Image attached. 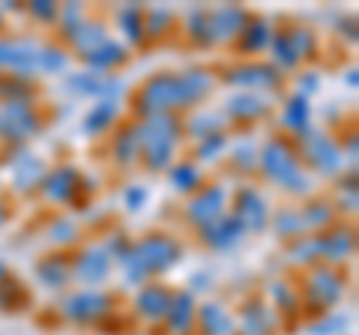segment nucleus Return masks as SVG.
I'll use <instances>...</instances> for the list:
<instances>
[{"label": "nucleus", "instance_id": "bb28decb", "mask_svg": "<svg viewBox=\"0 0 359 335\" xmlns=\"http://www.w3.org/2000/svg\"><path fill=\"white\" fill-rule=\"evenodd\" d=\"M245 237H249V233H245V228L231 213H222L216 221H210L207 228L198 231V240L204 242L210 252H233Z\"/></svg>", "mask_w": 359, "mask_h": 335}, {"label": "nucleus", "instance_id": "1a4fd4ad", "mask_svg": "<svg viewBox=\"0 0 359 335\" xmlns=\"http://www.w3.org/2000/svg\"><path fill=\"white\" fill-rule=\"evenodd\" d=\"M135 254L141 258L144 270L150 273V278H159V275H168L174 266L183 261V242H180L174 233L168 231H147L144 237L135 240Z\"/></svg>", "mask_w": 359, "mask_h": 335}, {"label": "nucleus", "instance_id": "e2e57ef3", "mask_svg": "<svg viewBox=\"0 0 359 335\" xmlns=\"http://www.w3.org/2000/svg\"><path fill=\"white\" fill-rule=\"evenodd\" d=\"M9 275H13V270H9V266L0 261V282H4V278H9Z\"/></svg>", "mask_w": 359, "mask_h": 335}, {"label": "nucleus", "instance_id": "412c9836", "mask_svg": "<svg viewBox=\"0 0 359 335\" xmlns=\"http://www.w3.org/2000/svg\"><path fill=\"white\" fill-rule=\"evenodd\" d=\"M318 237V245H320V264H332V266H341L353 258L356 252V231L353 225L347 221H335L332 228H327L323 233H314Z\"/></svg>", "mask_w": 359, "mask_h": 335}, {"label": "nucleus", "instance_id": "ddd939ff", "mask_svg": "<svg viewBox=\"0 0 359 335\" xmlns=\"http://www.w3.org/2000/svg\"><path fill=\"white\" fill-rule=\"evenodd\" d=\"M228 200H231L228 186H224L222 180H207L195 195L186 198L183 221L198 233L201 228H207L210 221H216L222 213H228Z\"/></svg>", "mask_w": 359, "mask_h": 335}, {"label": "nucleus", "instance_id": "6e6d98bb", "mask_svg": "<svg viewBox=\"0 0 359 335\" xmlns=\"http://www.w3.org/2000/svg\"><path fill=\"white\" fill-rule=\"evenodd\" d=\"M25 13L36 21V25L54 27V25H57V15H60V4H51V0H36V4H25Z\"/></svg>", "mask_w": 359, "mask_h": 335}, {"label": "nucleus", "instance_id": "c03bdc74", "mask_svg": "<svg viewBox=\"0 0 359 335\" xmlns=\"http://www.w3.org/2000/svg\"><path fill=\"white\" fill-rule=\"evenodd\" d=\"M266 231H273L282 242H290V240H297L306 233V228H302V219H299V210L297 204H282V207H276L273 213H269V228Z\"/></svg>", "mask_w": 359, "mask_h": 335}, {"label": "nucleus", "instance_id": "ea45409f", "mask_svg": "<svg viewBox=\"0 0 359 335\" xmlns=\"http://www.w3.org/2000/svg\"><path fill=\"white\" fill-rule=\"evenodd\" d=\"M0 102L39 105V81L27 75H0Z\"/></svg>", "mask_w": 359, "mask_h": 335}, {"label": "nucleus", "instance_id": "bf43d9fd", "mask_svg": "<svg viewBox=\"0 0 359 335\" xmlns=\"http://www.w3.org/2000/svg\"><path fill=\"white\" fill-rule=\"evenodd\" d=\"M212 282H216V275H212L210 270H198V273H192V278H189L186 290H189L192 296H198V294H210V290H212Z\"/></svg>", "mask_w": 359, "mask_h": 335}, {"label": "nucleus", "instance_id": "3c124183", "mask_svg": "<svg viewBox=\"0 0 359 335\" xmlns=\"http://www.w3.org/2000/svg\"><path fill=\"white\" fill-rule=\"evenodd\" d=\"M90 15V9L84 4H60V15H57V36H60V46L69 42V36L78 30V25Z\"/></svg>", "mask_w": 359, "mask_h": 335}, {"label": "nucleus", "instance_id": "6ab92c4d", "mask_svg": "<svg viewBox=\"0 0 359 335\" xmlns=\"http://www.w3.org/2000/svg\"><path fill=\"white\" fill-rule=\"evenodd\" d=\"M237 317V335H278L282 332V320L269 308L264 294H252L243 299V306L233 311Z\"/></svg>", "mask_w": 359, "mask_h": 335}, {"label": "nucleus", "instance_id": "8fccbe9b", "mask_svg": "<svg viewBox=\"0 0 359 335\" xmlns=\"http://www.w3.org/2000/svg\"><path fill=\"white\" fill-rule=\"evenodd\" d=\"M359 189H356V168H347V171L339 177V192H335L332 200V207H335V213H339V219L344 216H356V204H359Z\"/></svg>", "mask_w": 359, "mask_h": 335}, {"label": "nucleus", "instance_id": "0e129e2a", "mask_svg": "<svg viewBox=\"0 0 359 335\" xmlns=\"http://www.w3.org/2000/svg\"><path fill=\"white\" fill-rule=\"evenodd\" d=\"M4 33H6V15L0 13V36H4Z\"/></svg>", "mask_w": 359, "mask_h": 335}, {"label": "nucleus", "instance_id": "f8f14e48", "mask_svg": "<svg viewBox=\"0 0 359 335\" xmlns=\"http://www.w3.org/2000/svg\"><path fill=\"white\" fill-rule=\"evenodd\" d=\"M6 171H9V192L18 198H33L48 174V162L30 147H6Z\"/></svg>", "mask_w": 359, "mask_h": 335}, {"label": "nucleus", "instance_id": "4be33fe9", "mask_svg": "<svg viewBox=\"0 0 359 335\" xmlns=\"http://www.w3.org/2000/svg\"><path fill=\"white\" fill-rule=\"evenodd\" d=\"M278 135H285L290 141H299L309 129H314V105L311 99L290 93L282 99V111H278Z\"/></svg>", "mask_w": 359, "mask_h": 335}, {"label": "nucleus", "instance_id": "7c9ffc66", "mask_svg": "<svg viewBox=\"0 0 359 335\" xmlns=\"http://www.w3.org/2000/svg\"><path fill=\"white\" fill-rule=\"evenodd\" d=\"M297 210H299V219H302L306 233H323L327 228H332L335 221H341L339 213H335L330 195H311L306 200H299Z\"/></svg>", "mask_w": 359, "mask_h": 335}, {"label": "nucleus", "instance_id": "13d9d810", "mask_svg": "<svg viewBox=\"0 0 359 335\" xmlns=\"http://www.w3.org/2000/svg\"><path fill=\"white\" fill-rule=\"evenodd\" d=\"M320 84H323L320 72H314V69H299V72H297V90H294V93L311 99V96H318Z\"/></svg>", "mask_w": 359, "mask_h": 335}, {"label": "nucleus", "instance_id": "37998d69", "mask_svg": "<svg viewBox=\"0 0 359 335\" xmlns=\"http://www.w3.org/2000/svg\"><path fill=\"white\" fill-rule=\"evenodd\" d=\"M287 33H290V46H294L299 63H314L320 57V33L314 30L306 21H290L287 25Z\"/></svg>", "mask_w": 359, "mask_h": 335}, {"label": "nucleus", "instance_id": "72a5a7b5", "mask_svg": "<svg viewBox=\"0 0 359 335\" xmlns=\"http://www.w3.org/2000/svg\"><path fill=\"white\" fill-rule=\"evenodd\" d=\"M45 240L54 245V252H69L78 249V242L84 240V225L72 213H57L45 225Z\"/></svg>", "mask_w": 359, "mask_h": 335}, {"label": "nucleus", "instance_id": "052dcab7", "mask_svg": "<svg viewBox=\"0 0 359 335\" xmlns=\"http://www.w3.org/2000/svg\"><path fill=\"white\" fill-rule=\"evenodd\" d=\"M13 213H15L13 200H9V195L0 192V228H6V225H9V219H13Z\"/></svg>", "mask_w": 359, "mask_h": 335}, {"label": "nucleus", "instance_id": "09e8293b", "mask_svg": "<svg viewBox=\"0 0 359 335\" xmlns=\"http://www.w3.org/2000/svg\"><path fill=\"white\" fill-rule=\"evenodd\" d=\"M30 303H33L30 287L21 282L15 273L0 282V311H6V315H18V311L30 308Z\"/></svg>", "mask_w": 359, "mask_h": 335}, {"label": "nucleus", "instance_id": "c756f323", "mask_svg": "<svg viewBox=\"0 0 359 335\" xmlns=\"http://www.w3.org/2000/svg\"><path fill=\"white\" fill-rule=\"evenodd\" d=\"M129 60H132V51L114 36H111L108 42H102L96 51H90V54L81 57L84 69L99 72V75H117L123 66H129Z\"/></svg>", "mask_w": 359, "mask_h": 335}, {"label": "nucleus", "instance_id": "4d7b16f0", "mask_svg": "<svg viewBox=\"0 0 359 335\" xmlns=\"http://www.w3.org/2000/svg\"><path fill=\"white\" fill-rule=\"evenodd\" d=\"M150 204V189L141 186V183H129L123 189V207H126V213H141L144 207Z\"/></svg>", "mask_w": 359, "mask_h": 335}, {"label": "nucleus", "instance_id": "20e7f679", "mask_svg": "<svg viewBox=\"0 0 359 335\" xmlns=\"http://www.w3.org/2000/svg\"><path fill=\"white\" fill-rule=\"evenodd\" d=\"M299 296H302V315L318 320L327 315L347 296V273L344 266L332 264H314L309 270H302L299 278Z\"/></svg>", "mask_w": 359, "mask_h": 335}, {"label": "nucleus", "instance_id": "5fc2aeb1", "mask_svg": "<svg viewBox=\"0 0 359 335\" xmlns=\"http://www.w3.org/2000/svg\"><path fill=\"white\" fill-rule=\"evenodd\" d=\"M132 245H135V237L126 231H120V228H108V233L102 237V249L111 254V261H120L123 254H129L132 252Z\"/></svg>", "mask_w": 359, "mask_h": 335}, {"label": "nucleus", "instance_id": "c85d7f7f", "mask_svg": "<svg viewBox=\"0 0 359 335\" xmlns=\"http://www.w3.org/2000/svg\"><path fill=\"white\" fill-rule=\"evenodd\" d=\"M195 315H198V296H192L189 290H174L171 308L162 320L165 335H195Z\"/></svg>", "mask_w": 359, "mask_h": 335}, {"label": "nucleus", "instance_id": "de8ad7c7", "mask_svg": "<svg viewBox=\"0 0 359 335\" xmlns=\"http://www.w3.org/2000/svg\"><path fill=\"white\" fill-rule=\"evenodd\" d=\"M231 132H216V135H207V138H201V141H195V147H192V159L195 165H201V168H207V165H216V162H222L224 159V153H228V147H231Z\"/></svg>", "mask_w": 359, "mask_h": 335}, {"label": "nucleus", "instance_id": "4c0bfd02", "mask_svg": "<svg viewBox=\"0 0 359 335\" xmlns=\"http://www.w3.org/2000/svg\"><path fill=\"white\" fill-rule=\"evenodd\" d=\"M165 174H168V183H171V189L177 195H183V198L195 195L198 189L207 183V171L201 165H195L192 159H177Z\"/></svg>", "mask_w": 359, "mask_h": 335}, {"label": "nucleus", "instance_id": "4468645a", "mask_svg": "<svg viewBox=\"0 0 359 335\" xmlns=\"http://www.w3.org/2000/svg\"><path fill=\"white\" fill-rule=\"evenodd\" d=\"M72 264V285L81 287H102L114 275V261L102 249V242H84L69 254Z\"/></svg>", "mask_w": 359, "mask_h": 335}, {"label": "nucleus", "instance_id": "39448f33", "mask_svg": "<svg viewBox=\"0 0 359 335\" xmlns=\"http://www.w3.org/2000/svg\"><path fill=\"white\" fill-rule=\"evenodd\" d=\"M39 198L48 207H66V210L81 213V210H87L93 204V189H90L87 174L81 168L72 165V162H63V165L48 168L45 183L39 189Z\"/></svg>", "mask_w": 359, "mask_h": 335}, {"label": "nucleus", "instance_id": "603ef678", "mask_svg": "<svg viewBox=\"0 0 359 335\" xmlns=\"http://www.w3.org/2000/svg\"><path fill=\"white\" fill-rule=\"evenodd\" d=\"M114 270H120L123 285H129V287H135V290H138L141 285H147V282H150V273L144 270L141 258L135 254V245H132V252H129V254H123V258L114 264Z\"/></svg>", "mask_w": 359, "mask_h": 335}, {"label": "nucleus", "instance_id": "393cba45", "mask_svg": "<svg viewBox=\"0 0 359 335\" xmlns=\"http://www.w3.org/2000/svg\"><path fill=\"white\" fill-rule=\"evenodd\" d=\"M273 30H276L273 18H266L261 13H252L249 21H245L243 33H240V39L233 42V51H237L243 60H261V54L269 48Z\"/></svg>", "mask_w": 359, "mask_h": 335}, {"label": "nucleus", "instance_id": "7ed1b4c3", "mask_svg": "<svg viewBox=\"0 0 359 335\" xmlns=\"http://www.w3.org/2000/svg\"><path fill=\"white\" fill-rule=\"evenodd\" d=\"M141 138V168L150 174H165L177 159L180 147L186 144L183 138V117L180 114H150L135 120Z\"/></svg>", "mask_w": 359, "mask_h": 335}, {"label": "nucleus", "instance_id": "2f4dec72", "mask_svg": "<svg viewBox=\"0 0 359 335\" xmlns=\"http://www.w3.org/2000/svg\"><path fill=\"white\" fill-rule=\"evenodd\" d=\"M111 39V30H108V25L102 18H96V15H87L81 25H78V30L69 36V42H66V48H69V54L72 57H78L81 60L84 54H90V51H96L102 42H108Z\"/></svg>", "mask_w": 359, "mask_h": 335}, {"label": "nucleus", "instance_id": "9d476101", "mask_svg": "<svg viewBox=\"0 0 359 335\" xmlns=\"http://www.w3.org/2000/svg\"><path fill=\"white\" fill-rule=\"evenodd\" d=\"M66 93L75 99H93V102H123L129 84L123 75H99L90 69H75L63 75Z\"/></svg>", "mask_w": 359, "mask_h": 335}, {"label": "nucleus", "instance_id": "dca6fc26", "mask_svg": "<svg viewBox=\"0 0 359 335\" xmlns=\"http://www.w3.org/2000/svg\"><path fill=\"white\" fill-rule=\"evenodd\" d=\"M231 210L228 213L245 228V233H264L269 228V213H273V204L269 198L252 183H243L237 192L231 195Z\"/></svg>", "mask_w": 359, "mask_h": 335}, {"label": "nucleus", "instance_id": "f257e3e1", "mask_svg": "<svg viewBox=\"0 0 359 335\" xmlns=\"http://www.w3.org/2000/svg\"><path fill=\"white\" fill-rule=\"evenodd\" d=\"M219 75L207 69V66H195V69H165L153 72L129 93V111L135 120L150 117V114H189L195 108H204L207 99L216 93Z\"/></svg>", "mask_w": 359, "mask_h": 335}, {"label": "nucleus", "instance_id": "a19ab883", "mask_svg": "<svg viewBox=\"0 0 359 335\" xmlns=\"http://www.w3.org/2000/svg\"><path fill=\"white\" fill-rule=\"evenodd\" d=\"M177 30H180V13L177 9H171V6L144 9V33H147V42H162Z\"/></svg>", "mask_w": 359, "mask_h": 335}, {"label": "nucleus", "instance_id": "cd10ccee", "mask_svg": "<svg viewBox=\"0 0 359 335\" xmlns=\"http://www.w3.org/2000/svg\"><path fill=\"white\" fill-rule=\"evenodd\" d=\"M195 335H237V317L222 299H204L198 303Z\"/></svg>", "mask_w": 359, "mask_h": 335}, {"label": "nucleus", "instance_id": "a211bd4d", "mask_svg": "<svg viewBox=\"0 0 359 335\" xmlns=\"http://www.w3.org/2000/svg\"><path fill=\"white\" fill-rule=\"evenodd\" d=\"M171 299H174V287L165 285L162 278H150L147 285H141L132 296V311L135 317L150 323V327H162V320L171 308Z\"/></svg>", "mask_w": 359, "mask_h": 335}, {"label": "nucleus", "instance_id": "f3484780", "mask_svg": "<svg viewBox=\"0 0 359 335\" xmlns=\"http://www.w3.org/2000/svg\"><path fill=\"white\" fill-rule=\"evenodd\" d=\"M42 42L30 36H0V75H27L36 78V57Z\"/></svg>", "mask_w": 359, "mask_h": 335}, {"label": "nucleus", "instance_id": "a18cd8bd", "mask_svg": "<svg viewBox=\"0 0 359 335\" xmlns=\"http://www.w3.org/2000/svg\"><path fill=\"white\" fill-rule=\"evenodd\" d=\"M72 54L60 42H42L36 57V75H66L72 72Z\"/></svg>", "mask_w": 359, "mask_h": 335}, {"label": "nucleus", "instance_id": "a878e982", "mask_svg": "<svg viewBox=\"0 0 359 335\" xmlns=\"http://www.w3.org/2000/svg\"><path fill=\"white\" fill-rule=\"evenodd\" d=\"M108 159L117 168H123V171H129V168L141 162V138L135 123H117L108 132Z\"/></svg>", "mask_w": 359, "mask_h": 335}, {"label": "nucleus", "instance_id": "79ce46f5", "mask_svg": "<svg viewBox=\"0 0 359 335\" xmlns=\"http://www.w3.org/2000/svg\"><path fill=\"white\" fill-rule=\"evenodd\" d=\"M269 63L276 66L278 72H299L302 69V63H299V57H297V51H294V46H290V33H287V25H276V30H273V39H269Z\"/></svg>", "mask_w": 359, "mask_h": 335}, {"label": "nucleus", "instance_id": "0eeeda50", "mask_svg": "<svg viewBox=\"0 0 359 335\" xmlns=\"http://www.w3.org/2000/svg\"><path fill=\"white\" fill-rule=\"evenodd\" d=\"M117 311V296L102 287H78L66 290L60 299V317L72 327L93 329L99 323H105Z\"/></svg>", "mask_w": 359, "mask_h": 335}, {"label": "nucleus", "instance_id": "864d4df0", "mask_svg": "<svg viewBox=\"0 0 359 335\" xmlns=\"http://www.w3.org/2000/svg\"><path fill=\"white\" fill-rule=\"evenodd\" d=\"M351 327V315H335V311H327L320 315L314 323H309V335H341Z\"/></svg>", "mask_w": 359, "mask_h": 335}, {"label": "nucleus", "instance_id": "aec40b11", "mask_svg": "<svg viewBox=\"0 0 359 335\" xmlns=\"http://www.w3.org/2000/svg\"><path fill=\"white\" fill-rule=\"evenodd\" d=\"M264 299L269 303V308L276 311V317L285 323H297V317H302V296H299V285L290 275H276L269 278L264 287Z\"/></svg>", "mask_w": 359, "mask_h": 335}, {"label": "nucleus", "instance_id": "423d86ee", "mask_svg": "<svg viewBox=\"0 0 359 335\" xmlns=\"http://www.w3.org/2000/svg\"><path fill=\"white\" fill-rule=\"evenodd\" d=\"M297 153L302 168L314 177V180H339V177L347 171L344 153L339 147V138L332 135L330 129H309L306 135L297 141Z\"/></svg>", "mask_w": 359, "mask_h": 335}, {"label": "nucleus", "instance_id": "f704fd0d", "mask_svg": "<svg viewBox=\"0 0 359 335\" xmlns=\"http://www.w3.org/2000/svg\"><path fill=\"white\" fill-rule=\"evenodd\" d=\"M216 132H231L228 120L222 117L219 108H195L183 114V138L186 141H201L207 135H216Z\"/></svg>", "mask_w": 359, "mask_h": 335}, {"label": "nucleus", "instance_id": "5701e85b", "mask_svg": "<svg viewBox=\"0 0 359 335\" xmlns=\"http://www.w3.org/2000/svg\"><path fill=\"white\" fill-rule=\"evenodd\" d=\"M249 9L237 6V4H228V6H216L210 9V33H212V48H224V46H233L240 39V33L249 21Z\"/></svg>", "mask_w": 359, "mask_h": 335}, {"label": "nucleus", "instance_id": "c9c22d12", "mask_svg": "<svg viewBox=\"0 0 359 335\" xmlns=\"http://www.w3.org/2000/svg\"><path fill=\"white\" fill-rule=\"evenodd\" d=\"M123 102H93L81 117V135L87 138H102L120 123Z\"/></svg>", "mask_w": 359, "mask_h": 335}, {"label": "nucleus", "instance_id": "f03ea898", "mask_svg": "<svg viewBox=\"0 0 359 335\" xmlns=\"http://www.w3.org/2000/svg\"><path fill=\"white\" fill-rule=\"evenodd\" d=\"M257 174H261L269 186H276L278 192H285L287 198H297V200L311 198L314 186H318V180H314L299 162L297 141H290L285 135H273L261 144Z\"/></svg>", "mask_w": 359, "mask_h": 335}, {"label": "nucleus", "instance_id": "473e14b6", "mask_svg": "<svg viewBox=\"0 0 359 335\" xmlns=\"http://www.w3.org/2000/svg\"><path fill=\"white\" fill-rule=\"evenodd\" d=\"M257 153H261V144L252 138V132H240L237 138H231V147L224 153V159L231 165V174L255 177L257 174Z\"/></svg>", "mask_w": 359, "mask_h": 335}, {"label": "nucleus", "instance_id": "9b49d317", "mask_svg": "<svg viewBox=\"0 0 359 335\" xmlns=\"http://www.w3.org/2000/svg\"><path fill=\"white\" fill-rule=\"evenodd\" d=\"M45 129V114L39 105L21 102H0V144L6 147H27Z\"/></svg>", "mask_w": 359, "mask_h": 335}, {"label": "nucleus", "instance_id": "58836bf2", "mask_svg": "<svg viewBox=\"0 0 359 335\" xmlns=\"http://www.w3.org/2000/svg\"><path fill=\"white\" fill-rule=\"evenodd\" d=\"M180 33L189 46L195 48H212V33H210V9L192 6L180 15Z\"/></svg>", "mask_w": 359, "mask_h": 335}, {"label": "nucleus", "instance_id": "e433bc0d", "mask_svg": "<svg viewBox=\"0 0 359 335\" xmlns=\"http://www.w3.org/2000/svg\"><path fill=\"white\" fill-rule=\"evenodd\" d=\"M114 25H117L120 36H123L120 42H123V46H126L129 51L147 46V33H144V6H138V4L120 6Z\"/></svg>", "mask_w": 359, "mask_h": 335}, {"label": "nucleus", "instance_id": "6e6552de", "mask_svg": "<svg viewBox=\"0 0 359 335\" xmlns=\"http://www.w3.org/2000/svg\"><path fill=\"white\" fill-rule=\"evenodd\" d=\"M219 84H228L240 93H278L285 87V75L269 60H240L233 66H224L219 75Z\"/></svg>", "mask_w": 359, "mask_h": 335}, {"label": "nucleus", "instance_id": "2eb2a0df", "mask_svg": "<svg viewBox=\"0 0 359 335\" xmlns=\"http://www.w3.org/2000/svg\"><path fill=\"white\" fill-rule=\"evenodd\" d=\"M222 117L228 120V129L237 126L240 132H249L257 123H264L276 114V99H269L264 93H240L233 90L222 102Z\"/></svg>", "mask_w": 359, "mask_h": 335}, {"label": "nucleus", "instance_id": "b1692460", "mask_svg": "<svg viewBox=\"0 0 359 335\" xmlns=\"http://www.w3.org/2000/svg\"><path fill=\"white\" fill-rule=\"evenodd\" d=\"M33 278L36 285L54 294H66L72 285V264H69V252H48L33 264Z\"/></svg>", "mask_w": 359, "mask_h": 335}, {"label": "nucleus", "instance_id": "49530a36", "mask_svg": "<svg viewBox=\"0 0 359 335\" xmlns=\"http://www.w3.org/2000/svg\"><path fill=\"white\" fill-rule=\"evenodd\" d=\"M285 258L290 266H297V270H309V266L320 264L318 237H314V233H302V237L285 242Z\"/></svg>", "mask_w": 359, "mask_h": 335}, {"label": "nucleus", "instance_id": "680f3d73", "mask_svg": "<svg viewBox=\"0 0 359 335\" xmlns=\"http://www.w3.org/2000/svg\"><path fill=\"white\" fill-rule=\"evenodd\" d=\"M344 84L351 87V90H356L359 81H356V69H353V66H351V69H344Z\"/></svg>", "mask_w": 359, "mask_h": 335}]
</instances>
